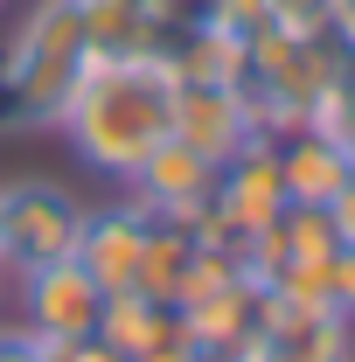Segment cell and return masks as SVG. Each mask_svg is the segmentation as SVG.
I'll list each match as a JSON object with an SVG mask.
<instances>
[{
  "instance_id": "obj_1",
  "label": "cell",
  "mask_w": 355,
  "mask_h": 362,
  "mask_svg": "<svg viewBox=\"0 0 355 362\" xmlns=\"http://www.w3.org/2000/svg\"><path fill=\"white\" fill-rule=\"evenodd\" d=\"M56 133L70 139L77 168L105 188H126L133 168L175 133V77L161 56H91Z\"/></svg>"
},
{
  "instance_id": "obj_15",
  "label": "cell",
  "mask_w": 355,
  "mask_h": 362,
  "mask_svg": "<svg viewBox=\"0 0 355 362\" xmlns=\"http://www.w3.org/2000/svg\"><path fill=\"white\" fill-rule=\"evenodd\" d=\"M49 362H126V356H119L105 334H77V341H56V349H49Z\"/></svg>"
},
{
  "instance_id": "obj_2",
  "label": "cell",
  "mask_w": 355,
  "mask_h": 362,
  "mask_svg": "<svg viewBox=\"0 0 355 362\" xmlns=\"http://www.w3.org/2000/svg\"><path fill=\"white\" fill-rule=\"evenodd\" d=\"M91 63L84 7L77 0H28L0 42V133L56 126Z\"/></svg>"
},
{
  "instance_id": "obj_17",
  "label": "cell",
  "mask_w": 355,
  "mask_h": 362,
  "mask_svg": "<svg viewBox=\"0 0 355 362\" xmlns=\"http://www.w3.org/2000/svg\"><path fill=\"white\" fill-rule=\"evenodd\" d=\"M327 223H334V237H342V244H355V181L327 202Z\"/></svg>"
},
{
  "instance_id": "obj_13",
  "label": "cell",
  "mask_w": 355,
  "mask_h": 362,
  "mask_svg": "<svg viewBox=\"0 0 355 362\" xmlns=\"http://www.w3.org/2000/svg\"><path fill=\"white\" fill-rule=\"evenodd\" d=\"M0 362H49V341H35L21 320H7V307H0Z\"/></svg>"
},
{
  "instance_id": "obj_6",
  "label": "cell",
  "mask_w": 355,
  "mask_h": 362,
  "mask_svg": "<svg viewBox=\"0 0 355 362\" xmlns=\"http://www.w3.org/2000/svg\"><path fill=\"white\" fill-rule=\"evenodd\" d=\"M119 195H133L146 216H181V223H195V216L209 209V195H216V168H209L195 146H181V139L168 133L133 168V181H126Z\"/></svg>"
},
{
  "instance_id": "obj_11",
  "label": "cell",
  "mask_w": 355,
  "mask_h": 362,
  "mask_svg": "<svg viewBox=\"0 0 355 362\" xmlns=\"http://www.w3.org/2000/svg\"><path fill=\"white\" fill-rule=\"evenodd\" d=\"M258 300H265V286L237 272V279H230V286H216L209 300L181 307V327H188V341H202L216 362H230L244 341H251V327H258Z\"/></svg>"
},
{
  "instance_id": "obj_8",
  "label": "cell",
  "mask_w": 355,
  "mask_h": 362,
  "mask_svg": "<svg viewBox=\"0 0 355 362\" xmlns=\"http://www.w3.org/2000/svg\"><path fill=\"white\" fill-rule=\"evenodd\" d=\"M139 251H146V209L133 195H105L84 209V230H77V265L98 279V293H119L139 279Z\"/></svg>"
},
{
  "instance_id": "obj_16",
  "label": "cell",
  "mask_w": 355,
  "mask_h": 362,
  "mask_svg": "<svg viewBox=\"0 0 355 362\" xmlns=\"http://www.w3.org/2000/svg\"><path fill=\"white\" fill-rule=\"evenodd\" d=\"M133 362H216V356H209L202 341H188V327H181V334H168L161 349H146V356H133Z\"/></svg>"
},
{
  "instance_id": "obj_7",
  "label": "cell",
  "mask_w": 355,
  "mask_h": 362,
  "mask_svg": "<svg viewBox=\"0 0 355 362\" xmlns=\"http://www.w3.org/2000/svg\"><path fill=\"white\" fill-rule=\"evenodd\" d=\"M175 139L223 168L244 139H258V112L244 84H175Z\"/></svg>"
},
{
  "instance_id": "obj_14",
  "label": "cell",
  "mask_w": 355,
  "mask_h": 362,
  "mask_svg": "<svg viewBox=\"0 0 355 362\" xmlns=\"http://www.w3.org/2000/svg\"><path fill=\"white\" fill-rule=\"evenodd\" d=\"M327 300L355 320V244H342V251L327 258Z\"/></svg>"
},
{
  "instance_id": "obj_18",
  "label": "cell",
  "mask_w": 355,
  "mask_h": 362,
  "mask_svg": "<svg viewBox=\"0 0 355 362\" xmlns=\"http://www.w3.org/2000/svg\"><path fill=\"white\" fill-rule=\"evenodd\" d=\"M327 28H334V42L355 56V0H327Z\"/></svg>"
},
{
  "instance_id": "obj_20",
  "label": "cell",
  "mask_w": 355,
  "mask_h": 362,
  "mask_svg": "<svg viewBox=\"0 0 355 362\" xmlns=\"http://www.w3.org/2000/svg\"><path fill=\"white\" fill-rule=\"evenodd\" d=\"M0 7H7V0H0Z\"/></svg>"
},
{
  "instance_id": "obj_10",
  "label": "cell",
  "mask_w": 355,
  "mask_h": 362,
  "mask_svg": "<svg viewBox=\"0 0 355 362\" xmlns=\"http://www.w3.org/2000/svg\"><path fill=\"white\" fill-rule=\"evenodd\" d=\"M209 202H216L237 230H265L272 216L286 209V175H279V146H272V133L244 139V146L216 168V195H209Z\"/></svg>"
},
{
  "instance_id": "obj_9",
  "label": "cell",
  "mask_w": 355,
  "mask_h": 362,
  "mask_svg": "<svg viewBox=\"0 0 355 362\" xmlns=\"http://www.w3.org/2000/svg\"><path fill=\"white\" fill-rule=\"evenodd\" d=\"M279 146V175H286V202H313V209H327L342 188L355 181L349 168V146L327 133L320 119H300V126H286V133H272Z\"/></svg>"
},
{
  "instance_id": "obj_12",
  "label": "cell",
  "mask_w": 355,
  "mask_h": 362,
  "mask_svg": "<svg viewBox=\"0 0 355 362\" xmlns=\"http://www.w3.org/2000/svg\"><path fill=\"white\" fill-rule=\"evenodd\" d=\"M98 334L133 362V356H146V349H161L168 334H181V314L161 307V300H146L139 286H119V293H105V307H98Z\"/></svg>"
},
{
  "instance_id": "obj_19",
  "label": "cell",
  "mask_w": 355,
  "mask_h": 362,
  "mask_svg": "<svg viewBox=\"0 0 355 362\" xmlns=\"http://www.w3.org/2000/svg\"><path fill=\"white\" fill-rule=\"evenodd\" d=\"M0 279H7V272H0Z\"/></svg>"
},
{
  "instance_id": "obj_4",
  "label": "cell",
  "mask_w": 355,
  "mask_h": 362,
  "mask_svg": "<svg viewBox=\"0 0 355 362\" xmlns=\"http://www.w3.org/2000/svg\"><path fill=\"white\" fill-rule=\"evenodd\" d=\"M230 362H355V320L327 300H293L265 286L258 327Z\"/></svg>"
},
{
  "instance_id": "obj_3",
  "label": "cell",
  "mask_w": 355,
  "mask_h": 362,
  "mask_svg": "<svg viewBox=\"0 0 355 362\" xmlns=\"http://www.w3.org/2000/svg\"><path fill=\"white\" fill-rule=\"evenodd\" d=\"M84 195L56 175H7L0 181V272H35L56 258H77Z\"/></svg>"
},
{
  "instance_id": "obj_5",
  "label": "cell",
  "mask_w": 355,
  "mask_h": 362,
  "mask_svg": "<svg viewBox=\"0 0 355 362\" xmlns=\"http://www.w3.org/2000/svg\"><path fill=\"white\" fill-rule=\"evenodd\" d=\"M98 279H91L77 258H56V265H35V272H14L7 279V320H21L35 341H77V334H98Z\"/></svg>"
}]
</instances>
